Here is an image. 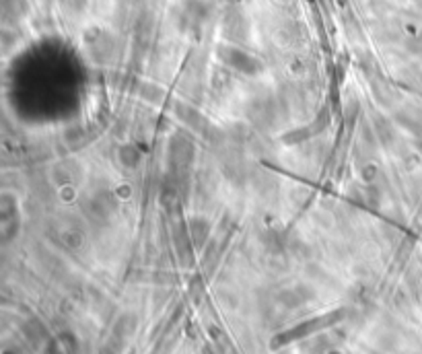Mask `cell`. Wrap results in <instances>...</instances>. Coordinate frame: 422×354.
I'll list each match as a JSON object with an SVG mask.
<instances>
[{"instance_id":"obj_1","label":"cell","mask_w":422,"mask_h":354,"mask_svg":"<svg viewBox=\"0 0 422 354\" xmlns=\"http://www.w3.org/2000/svg\"><path fill=\"white\" fill-rule=\"evenodd\" d=\"M223 54V58L225 60H229L235 68H239V70H245V72H254L256 68H258V62L252 58V56H247L245 52H241V49H235V47H227V49H223L221 52Z\"/></svg>"}]
</instances>
